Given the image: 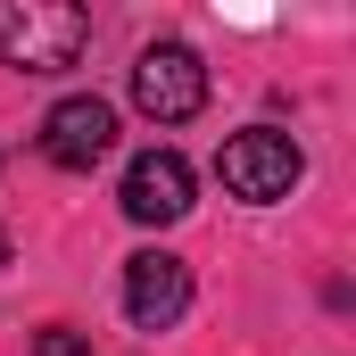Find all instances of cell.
Wrapping results in <instances>:
<instances>
[{"label": "cell", "mask_w": 356, "mask_h": 356, "mask_svg": "<svg viewBox=\"0 0 356 356\" xmlns=\"http://www.w3.org/2000/svg\"><path fill=\"white\" fill-rule=\"evenodd\" d=\"M216 175H224V191H232V199L266 207V199H290V191H298L307 158H298V141H290V133L249 124V133H232V141L216 149Z\"/></svg>", "instance_id": "2"}, {"label": "cell", "mask_w": 356, "mask_h": 356, "mask_svg": "<svg viewBox=\"0 0 356 356\" xmlns=\"http://www.w3.org/2000/svg\"><path fill=\"white\" fill-rule=\"evenodd\" d=\"M182 307H191V266H182V257H166V249L124 257V315H133L141 332H166Z\"/></svg>", "instance_id": "5"}, {"label": "cell", "mask_w": 356, "mask_h": 356, "mask_svg": "<svg viewBox=\"0 0 356 356\" xmlns=\"http://www.w3.org/2000/svg\"><path fill=\"white\" fill-rule=\"evenodd\" d=\"M116 149V108L108 99H58L50 116H42V158L50 166H67V175H91L99 158Z\"/></svg>", "instance_id": "4"}, {"label": "cell", "mask_w": 356, "mask_h": 356, "mask_svg": "<svg viewBox=\"0 0 356 356\" xmlns=\"http://www.w3.org/2000/svg\"><path fill=\"white\" fill-rule=\"evenodd\" d=\"M91 42V17L75 0H0V58L25 75H67Z\"/></svg>", "instance_id": "1"}, {"label": "cell", "mask_w": 356, "mask_h": 356, "mask_svg": "<svg viewBox=\"0 0 356 356\" xmlns=\"http://www.w3.org/2000/svg\"><path fill=\"white\" fill-rule=\"evenodd\" d=\"M133 108L158 116V124H191L207 108V67L191 42H149L141 67H133Z\"/></svg>", "instance_id": "3"}, {"label": "cell", "mask_w": 356, "mask_h": 356, "mask_svg": "<svg viewBox=\"0 0 356 356\" xmlns=\"http://www.w3.org/2000/svg\"><path fill=\"white\" fill-rule=\"evenodd\" d=\"M0 266H8V232H0Z\"/></svg>", "instance_id": "8"}, {"label": "cell", "mask_w": 356, "mask_h": 356, "mask_svg": "<svg viewBox=\"0 0 356 356\" xmlns=\"http://www.w3.org/2000/svg\"><path fill=\"white\" fill-rule=\"evenodd\" d=\"M33 356H83V332H67V323H50V332L33 340Z\"/></svg>", "instance_id": "7"}, {"label": "cell", "mask_w": 356, "mask_h": 356, "mask_svg": "<svg viewBox=\"0 0 356 356\" xmlns=\"http://www.w3.org/2000/svg\"><path fill=\"white\" fill-rule=\"evenodd\" d=\"M124 216L133 224H175V216H191V166H182L175 149H141L124 166Z\"/></svg>", "instance_id": "6"}]
</instances>
